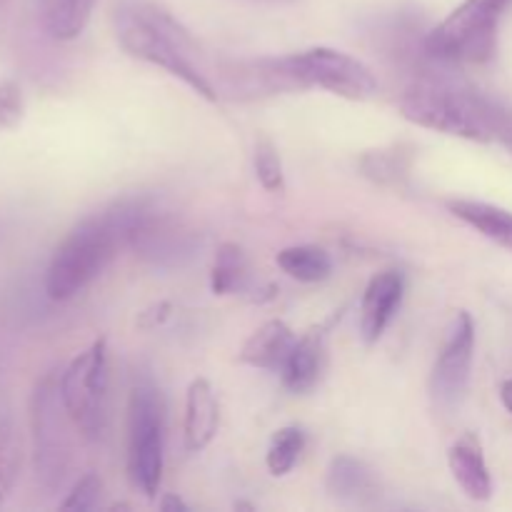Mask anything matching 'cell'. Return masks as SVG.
Returning a JSON list of instances; mask_svg holds the SVG:
<instances>
[{
	"label": "cell",
	"mask_w": 512,
	"mask_h": 512,
	"mask_svg": "<svg viewBox=\"0 0 512 512\" xmlns=\"http://www.w3.org/2000/svg\"><path fill=\"white\" fill-rule=\"evenodd\" d=\"M408 123L473 143H498L512 153V105L440 75H420L398 100Z\"/></svg>",
	"instance_id": "obj_1"
},
{
	"label": "cell",
	"mask_w": 512,
	"mask_h": 512,
	"mask_svg": "<svg viewBox=\"0 0 512 512\" xmlns=\"http://www.w3.org/2000/svg\"><path fill=\"white\" fill-rule=\"evenodd\" d=\"M115 35L130 58L155 65L183 80L200 98H220L213 78L203 68V55L193 35L163 8L145 0H123L115 10Z\"/></svg>",
	"instance_id": "obj_2"
},
{
	"label": "cell",
	"mask_w": 512,
	"mask_h": 512,
	"mask_svg": "<svg viewBox=\"0 0 512 512\" xmlns=\"http://www.w3.org/2000/svg\"><path fill=\"white\" fill-rule=\"evenodd\" d=\"M125 248V223L120 203L80 220L55 248L45 270V293L55 303L75 298L105 273Z\"/></svg>",
	"instance_id": "obj_3"
},
{
	"label": "cell",
	"mask_w": 512,
	"mask_h": 512,
	"mask_svg": "<svg viewBox=\"0 0 512 512\" xmlns=\"http://www.w3.org/2000/svg\"><path fill=\"white\" fill-rule=\"evenodd\" d=\"M510 0H463L423 40L425 55L443 65H483L498 48V23Z\"/></svg>",
	"instance_id": "obj_4"
},
{
	"label": "cell",
	"mask_w": 512,
	"mask_h": 512,
	"mask_svg": "<svg viewBox=\"0 0 512 512\" xmlns=\"http://www.w3.org/2000/svg\"><path fill=\"white\" fill-rule=\"evenodd\" d=\"M125 223V248L155 268H180L195 258L198 235L153 198L118 200Z\"/></svg>",
	"instance_id": "obj_5"
},
{
	"label": "cell",
	"mask_w": 512,
	"mask_h": 512,
	"mask_svg": "<svg viewBox=\"0 0 512 512\" xmlns=\"http://www.w3.org/2000/svg\"><path fill=\"white\" fill-rule=\"evenodd\" d=\"M165 465V400L150 380L135 383L128 408V475L138 493L153 500Z\"/></svg>",
	"instance_id": "obj_6"
},
{
	"label": "cell",
	"mask_w": 512,
	"mask_h": 512,
	"mask_svg": "<svg viewBox=\"0 0 512 512\" xmlns=\"http://www.w3.org/2000/svg\"><path fill=\"white\" fill-rule=\"evenodd\" d=\"M108 343L103 338L75 355L60 373V400L85 440H103L108 430Z\"/></svg>",
	"instance_id": "obj_7"
},
{
	"label": "cell",
	"mask_w": 512,
	"mask_h": 512,
	"mask_svg": "<svg viewBox=\"0 0 512 512\" xmlns=\"http://www.w3.org/2000/svg\"><path fill=\"white\" fill-rule=\"evenodd\" d=\"M68 423H73L60 400L55 378H45L33 395V440H35V473L48 490L60 488L68 478L73 445H70Z\"/></svg>",
	"instance_id": "obj_8"
},
{
	"label": "cell",
	"mask_w": 512,
	"mask_h": 512,
	"mask_svg": "<svg viewBox=\"0 0 512 512\" xmlns=\"http://www.w3.org/2000/svg\"><path fill=\"white\" fill-rule=\"evenodd\" d=\"M285 58L300 90L320 88L345 100H368L378 93V78L373 70L343 50L318 45Z\"/></svg>",
	"instance_id": "obj_9"
},
{
	"label": "cell",
	"mask_w": 512,
	"mask_h": 512,
	"mask_svg": "<svg viewBox=\"0 0 512 512\" xmlns=\"http://www.w3.org/2000/svg\"><path fill=\"white\" fill-rule=\"evenodd\" d=\"M475 358V320L468 310H460L450 323L445 343L430 373V398L443 413H455L468 398L470 375Z\"/></svg>",
	"instance_id": "obj_10"
},
{
	"label": "cell",
	"mask_w": 512,
	"mask_h": 512,
	"mask_svg": "<svg viewBox=\"0 0 512 512\" xmlns=\"http://www.w3.org/2000/svg\"><path fill=\"white\" fill-rule=\"evenodd\" d=\"M218 78L223 80V93L230 98H263L275 93H295L300 90L288 58H260V60H230L220 68Z\"/></svg>",
	"instance_id": "obj_11"
},
{
	"label": "cell",
	"mask_w": 512,
	"mask_h": 512,
	"mask_svg": "<svg viewBox=\"0 0 512 512\" xmlns=\"http://www.w3.org/2000/svg\"><path fill=\"white\" fill-rule=\"evenodd\" d=\"M405 295V275L400 270H385L370 278L360 300V338L365 345H375L388 325L393 323Z\"/></svg>",
	"instance_id": "obj_12"
},
{
	"label": "cell",
	"mask_w": 512,
	"mask_h": 512,
	"mask_svg": "<svg viewBox=\"0 0 512 512\" xmlns=\"http://www.w3.org/2000/svg\"><path fill=\"white\" fill-rule=\"evenodd\" d=\"M448 468L458 488L475 503L493 498V478L485 463L483 443L475 433H463L448 450Z\"/></svg>",
	"instance_id": "obj_13"
},
{
	"label": "cell",
	"mask_w": 512,
	"mask_h": 512,
	"mask_svg": "<svg viewBox=\"0 0 512 512\" xmlns=\"http://www.w3.org/2000/svg\"><path fill=\"white\" fill-rule=\"evenodd\" d=\"M220 428V403L210 380L195 378L185 393L183 438L190 453H200L215 440Z\"/></svg>",
	"instance_id": "obj_14"
},
{
	"label": "cell",
	"mask_w": 512,
	"mask_h": 512,
	"mask_svg": "<svg viewBox=\"0 0 512 512\" xmlns=\"http://www.w3.org/2000/svg\"><path fill=\"white\" fill-rule=\"evenodd\" d=\"M325 490L330 498L348 505H368L378 500L380 483L375 470L353 455H338L330 460L328 475H325Z\"/></svg>",
	"instance_id": "obj_15"
},
{
	"label": "cell",
	"mask_w": 512,
	"mask_h": 512,
	"mask_svg": "<svg viewBox=\"0 0 512 512\" xmlns=\"http://www.w3.org/2000/svg\"><path fill=\"white\" fill-rule=\"evenodd\" d=\"M328 328L330 323L295 340L293 350H290L288 360L280 370L283 385L290 393H310L320 383V375L325 368V330Z\"/></svg>",
	"instance_id": "obj_16"
},
{
	"label": "cell",
	"mask_w": 512,
	"mask_h": 512,
	"mask_svg": "<svg viewBox=\"0 0 512 512\" xmlns=\"http://www.w3.org/2000/svg\"><path fill=\"white\" fill-rule=\"evenodd\" d=\"M295 333L283 320H268L260 325L240 348V363L258 370L280 373L295 345Z\"/></svg>",
	"instance_id": "obj_17"
},
{
	"label": "cell",
	"mask_w": 512,
	"mask_h": 512,
	"mask_svg": "<svg viewBox=\"0 0 512 512\" xmlns=\"http://www.w3.org/2000/svg\"><path fill=\"white\" fill-rule=\"evenodd\" d=\"M415 148L410 143H393L385 148L365 150L358 158V170L365 180L380 188L400 190L410 183Z\"/></svg>",
	"instance_id": "obj_18"
},
{
	"label": "cell",
	"mask_w": 512,
	"mask_h": 512,
	"mask_svg": "<svg viewBox=\"0 0 512 512\" xmlns=\"http://www.w3.org/2000/svg\"><path fill=\"white\" fill-rule=\"evenodd\" d=\"M448 210L458 220L488 238L490 243L500 245V248L512 250V213L500 208V205L483 203V200H465L455 198L448 200Z\"/></svg>",
	"instance_id": "obj_19"
},
{
	"label": "cell",
	"mask_w": 512,
	"mask_h": 512,
	"mask_svg": "<svg viewBox=\"0 0 512 512\" xmlns=\"http://www.w3.org/2000/svg\"><path fill=\"white\" fill-rule=\"evenodd\" d=\"M98 0H38L43 30L55 40H75L88 28Z\"/></svg>",
	"instance_id": "obj_20"
},
{
	"label": "cell",
	"mask_w": 512,
	"mask_h": 512,
	"mask_svg": "<svg viewBox=\"0 0 512 512\" xmlns=\"http://www.w3.org/2000/svg\"><path fill=\"white\" fill-rule=\"evenodd\" d=\"M250 283H253V270L245 250L238 243L220 245L210 270V290L215 295H240L248 293Z\"/></svg>",
	"instance_id": "obj_21"
},
{
	"label": "cell",
	"mask_w": 512,
	"mask_h": 512,
	"mask_svg": "<svg viewBox=\"0 0 512 512\" xmlns=\"http://www.w3.org/2000/svg\"><path fill=\"white\" fill-rule=\"evenodd\" d=\"M275 263L298 283H320L333 273V260H330L328 250L318 248V245H290V248L280 250Z\"/></svg>",
	"instance_id": "obj_22"
},
{
	"label": "cell",
	"mask_w": 512,
	"mask_h": 512,
	"mask_svg": "<svg viewBox=\"0 0 512 512\" xmlns=\"http://www.w3.org/2000/svg\"><path fill=\"white\" fill-rule=\"evenodd\" d=\"M305 430L298 425H285V428L275 430L273 438H270L268 453H265V465H268L270 475L275 478H283V475L293 473L295 465L300 463L305 453Z\"/></svg>",
	"instance_id": "obj_23"
},
{
	"label": "cell",
	"mask_w": 512,
	"mask_h": 512,
	"mask_svg": "<svg viewBox=\"0 0 512 512\" xmlns=\"http://www.w3.org/2000/svg\"><path fill=\"white\" fill-rule=\"evenodd\" d=\"M23 468V443L13 423H0V505L13 495Z\"/></svg>",
	"instance_id": "obj_24"
},
{
	"label": "cell",
	"mask_w": 512,
	"mask_h": 512,
	"mask_svg": "<svg viewBox=\"0 0 512 512\" xmlns=\"http://www.w3.org/2000/svg\"><path fill=\"white\" fill-rule=\"evenodd\" d=\"M255 178L268 193H283L285 190V168L278 153V145L270 138H260L253 153Z\"/></svg>",
	"instance_id": "obj_25"
},
{
	"label": "cell",
	"mask_w": 512,
	"mask_h": 512,
	"mask_svg": "<svg viewBox=\"0 0 512 512\" xmlns=\"http://www.w3.org/2000/svg\"><path fill=\"white\" fill-rule=\"evenodd\" d=\"M23 88L13 78H0V130H13L23 123Z\"/></svg>",
	"instance_id": "obj_26"
},
{
	"label": "cell",
	"mask_w": 512,
	"mask_h": 512,
	"mask_svg": "<svg viewBox=\"0 0 512 512\" xmlns=\"http://www.w3.org/2000/svg\"><path fill=\"white\" fill-rule=\"evenodd\" d=\"M100 493H103V480L95 473L83 475V478H78V483L70 488V493L65 495V500L60 503V510H95L100 503Z\"/></svg>",
	"instance_id": "obj_27"
},
{
	"label": "cell",
	"mask_w": 512,
	"mask_h": 512,
	"mask_svg": "<svg viewBox=\"0 0 512 512\" xmlns=\"http://www.w3.org/2000/svg\"><path fill=\"white\" fill-rule=\"evenodd\" d=\"M170 315H173V308H170L168 303H155V305H150L148 310H143V313H140L138 325L143 330H155V328H160V325H163Z\"/></svg>",
	"instance_id": "obj_28"
},
{
	"label": "cell",
	"mask_w": 512,
	"mask_h": 512,
	"mask_svg": "<svg viewBox=\"0 0 512 512\" xmlns=\"http://www.w3.org/2000/svg\"><path fill=\"white\" fill-rule=\"evenodd\" d=\"M160 510L163 512H188V505H185L178 495L168 493V495H163V500H160Z\"/></svg>",
	"instance_id": "obj_29"
},
{
	"label": "cell",
	"mask_w": 512,
	"mask_h": 512,
	"mask_svg": "<svg viewBox=\"0 0 512 512\" xmlns=\"http://www.w3.org/2000/svg\"><path fill=\"white\" fill-rule=\"evenodd\" d=\"M500 403H503L505 410L512 415V380H505V383L500 385Z\"/></svg>",
	"instance_id": "obj_30"
}]
</instances>
